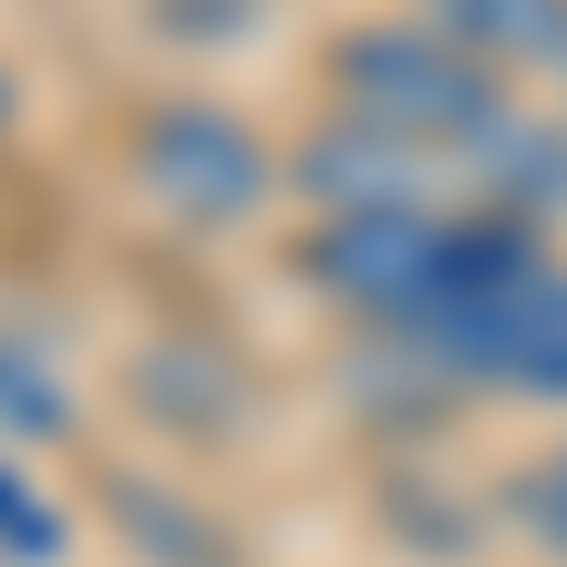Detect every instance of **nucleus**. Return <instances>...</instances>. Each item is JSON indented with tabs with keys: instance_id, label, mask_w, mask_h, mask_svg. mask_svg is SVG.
<instances>
[{
	"instance_id": "nucleus-3",
	"label": "nucleus",
	"mask_w": 567,
	"mask_h": 567,
	"mask_svg": "<svg viewBox=\"0 0 567 567\" xmlns=\"http://www.w3.org/2000/svg\"><path fill=\"white\" fill-rule=\"evenodd\" d=\"M443 23L511 45V58H567V0H443Z\"/></svg>"
},
{
	"instance_id": "nucleus-5",
	"label": "nucleus",
	"mask_w": 567,
	"mask_h": 567,
	"mask_svg": "<svg viewBox=\"0 0 567 567\" xmlns=\"http://www.w3.org/2000/svg\"><path fill=\"white\" fill-rule=\"evenodd\" d=\"M0 545H12V556H58V511L23 499L12 477H0Z\"/></svg>"
},
{
	"instance_id": "nucleus-2",
	"label": "nucleus",
	"mask_w": 567,
	"mask_h": 567,
	"mask_svg": "<svg viewBox=\"0 0 567 567\" xmlns=\"http://www.w3.org/2000/svg\"><path fill=\"white\" fill-rule=\"evenodd\" d=\"M148 159H159V182H171V194H194V205H216V216L261 194V159H250L227 125H205V114L159 125V136H148Z\"/></svg>"
},
{
	"instance_id": "nucleus-1",
	"label": "nucleus",
	"mask_w": 567,
	"mask_h": 567,
	"mask_svg": "<svg viewBox=\"0 0 567 567\" xmlns=\"http://www.w3.org/2000/svg\"><path fill=\"white\" fill-rule=\"evenodd\" d=\"M341 69H352V103L398 136H477L488 125V80L432 34H363Z\"/></svg>"
},
{
	"instance_id": "nucleus-6",
	"label": "nucleus",
	"mask_w": 567,
	"mask_h": 567,
	"mask_svg": "<svg viewBox=\"0 0 567 567\" xmlns=\"http://www.w3.org/2000/svg\"><path fill=\"white\" fill-rule=\"evenodd\" d=\"M523 511H534V523H556V545H567V465H545V477L523 488Z\"/></svg>"
},
{
	"instance_id": "nucleus-4",
	"label": "nucleus",
	"mask_w": 567,
	"mask_h": 567,
	"mask_svg": "<svg viewBox=\"0 0 567 567\" xmlns=\"http://www.w3.org/2000/svg\"><path fill=\"white\" fill-rule=\"evenodd\" d=\"M0 432H58V386L23 352H0Z\"/></svg>"
}]
</instances>
